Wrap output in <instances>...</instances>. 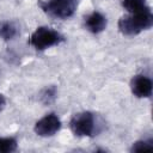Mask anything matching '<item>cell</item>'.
I'll return each mask as SVG.
<instances>
[{
  "label": "cell",
  "instance_id": "obj_12",
  "mask_svg": "<svg viewBox=\"0 0 153 153\" xmlns=\"http://www.w3.org/2000/svg\"><path fill=\"white\" fill-rule=\"evenodd\" d=\"M153 149V141L152 140H140L133 143L130 151L131 152H145Z\"/></svg>",
  "mask_w": 153,
  "mask_h": 153
},
{
  "label": "cell",
  "instance_id": "obj_6",
  "mask_svg": "<svg viewBox=\"0 0 153 153\" xmlns=\"http://www.w3.org/2000/svg\"><path fill=\"white\" fill-rule=\"evenodd\" d=\"M152 80L143 75V74H137L135 75L131 81H130V88L134 96L139 98H148L152 94Z\"/></svg>",
  "mask_w": 153,
  "mask_h": 153
},
{
  "label": "cell",
  "instance_id": "obj_9",
  "mask_svg": "<svg viewBox=\"0 0 153 153\" xmlns=\"http://www.w3.org/2000/svg\"><path fill=\"white\" fill-rule=\"evenodd\" d=\"M122 6L129 13L139 12L143 10L146 6V0H122Z\"/></svg>",
  "mask_w": 153,
  "mask_h": 153
},
{
  "label": "cell",
  "instance_id": "obj_5",
  "mask_svg": "<svg viewBox=\"0 0 153 153\" xmlns=\"http://www.w3.org/2000/svg\"><path fill=\"white\" fill-rule=\"evenodd\" d=\"M61 128V121L55 114H48L35 124V133L39 136H53Z\"/></svg>",
  "mask_w": 153,
  "mask_h": 153
},
{
  "label": "cell",
  "instance_id": "obj_1",
  "mask_svg": "<svg viewBox=\"0 0 153 153\" xmlns=\"http://www.w3.org/2000/svg\"><path fill=\"white\" fill-rule=\"evenodd\" d=\"M152 25L153 14L148 6L139 12L129 13L118 20V29L126 36H135L145 30H148Z\"/></svg>",
  "mask_w": 153,
  "mask_h": 153
},
{
  "label": "cell",
  "instance_id": "obj_3",
  "mask_svg": "<svg viewBox=\"0 0 153 153\" xmlns=\"http://www.w3.org/2000/svg\"><path fill=\"white\" fill-rule=\"evenodd\" d=\"M62 41V35L48 26L37 27L30 36V44L37 50H45L50 47L60 44Z\"/></svg>",
  "mask_w": 153,
  "mask_h": 153
},
{
  "label": "cell",
  "instance_id": "obj_13",
  "mask_svg": "<svg viewBox=\"0 0 153 153\" xmlns=\"http://www.w3.org/2000/svg\"><path fill=\"white\" fill-rule=\"evenodd\" d=\"M5 104H6V100H5V97L0 93V112L2 111V109L5 108Z\"/></svg>",
  "mask_w": 153,
  "mask_h": 153
},
{
  "label": "cell",
  "instance_id": "obj_11",
  "mask_svg": "<svg viewBox=\"0 0 153 153\" xmlns=\"http://www.w3.org/2000/svg\"><path fill=\"white\" fill-rule=\"evenodd\" d=\"M17 149V141L13 137H0V153H11Z\"/></svg>",
  "mask_w": 153,
  "mask_h": 153
},
{
  "label": "cell",
  "instance_id": "obj_8",
  "mask_svg": "<svg viewBox=\"0 0 153 153\" xmlns=\"http://www.w3.org/2000/svg\"><path fill=\"white\" fill-rule=\"evenodd\" d=\"M17 27L11 22H2L0 23V38L5 41H10L17 36Z\"/></svg>",
  "mask_w": 153,
  "mask_h": 153
},
{
  "label": "cell",
  "instance_id": "obj_7",
  "mask_svg": "<svg viewBox=\"0 0 153 153\" xmlns=\"http://www.w3.org/2000/svg\"><path fill=\"white\" fill-rule=\"evenodd\" d=\"M85 26L92 33H99L106 27V18L99 12H92L85 18Z\"/></svg>",
  "mask_w": 153,
  "mask_h": 153
},
{
  "label": "cell",
  "instance_id": "obj_2",
  "mask_svg": "<svg viewBox=\"0 0 153 153\" xmlns=\"http://www.w3.org/2000/svg\"><path fill=\"white\" fill-rule=\"evenodd\" d=\"M38 5L47 14L59 19H67L74 14L78 0H44L39 1Z\"/></svg>",
  "mask_w": 153,
  "mask_h": 153
},
{
  "label": "cell",
  "instance_id": "obj_10",
  "mask_svg": "<svg viewBox=\"0 0 153 153\" xmlns=\"http://www.w3.org/2000/svg\"><path fill=\"white\" fill-rule=\"evenodd\" d=\"M56 98V87L55 86H49V87H45L42 92H41V96H39V99L43 104L45 105H49L51 104Z\"/></svg>",
  "mask_w": 153,
  "mask_h": 153
},
{
  "label": "cell",
  "instance_id": "obj_4",
  "mask_svg": "<svg viewBox=\"0 0 153 153\" xmlns=\"http://www.w3.org/2000/svg\"><path fill=\"white\" fill-rule=\"evenodd\" d=\"M69 127L76 136H92L96 130L94 116L90 111L75 114L69 122Z\"/></svg>",
  "mask_w": 153,
  "mask_h": 153
}]
</instances>
